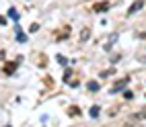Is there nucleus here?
Returning a JSON list of instances; mask_svg holds the SVG:
<instances>
[{
	"instance_id": "nucleus-1",
	"label": "nucleus",
	"mask_w": 146,
	"mask_h": 127,
	"mask_svg": "<svg viewBox=\"0 0 146 127\" xmlns=\"http://www.w3.org/2000/svg\"><path fill=\"white\" fill-rule=\"evenodd\" d=\"M125 86H128V78H123V80H119L117 84H113V88H111V92H119V90H123Z\"/></svg>"
},
{
	"instance_id": "nucleus-2",
	"label": "nucleus",
	"mask_w": 146,
	"mask_h": 127,
	"mask_svg": "<svg viewBox=\"0 0 146 127\" xmlns=\"http://www.w3.org/2000/svg\"><path fill=\"white\" fill-rule=\"evenodd\" d=\"M142 4H144V2H142V0H138V2H134V4L130 6V11H128V16H132L134 13H138V11H140V8H142Z\"/></svg>"
},
{
	"instance_id": "nucleus-3",
	"label": "nucleus",
	"mask_w": 146,
	"mask_h": 127,
	"mask_svg": "<svg viewBox=\"0 0 146 127\" xmlns=\"http://www.w3.org/2000/svg\"><path fill=\"white\" fill-rule=\"evenodd\" d=\"M17 41H19V43H25V41H27V35L21 31V29H17Z\"/></svg>"
},
{
	"instance_id": "nucleus-4",
	"label": "nucleus",
	"mask_w": 146,
	"mask_h": 127,
	"mask_svg": "<svg viewBox=\"0 0 146 127\" xmlns=\"http://www.w3.org/2000/svg\"><path fill=\"white\" fill-rule=\"evenodd\" d=\"M107 8H109V2H99V4H95V11H97V13L107 11Z\"/></svg>"
},
{
	"instance_id": "nucleus-5",
	"label": "nucleus",
	"mask_w": 146,
	"mask_h": 127,
	"mask_svg": "<svg viewBox=\"0 0 146 127\" xmlns=\"http://www.w3.org/2000/svg\"><path fill=\"white\" fill-rule=\"evenodd\" d=\"M68 115H70V117H78L80 109H78V107H70V109H68Z\"/></svg>"
},
{
	"instance_id": "nucleus-6",
	"label": "nucleus",
	"mask_w": 146,
	"mask_h": 127,
	"mask_svg": "<svg viewBox=\"0 0 146 127\" xmlns=\"http://www.w3.org/2000/svg\"><path fill=\"white\" fill-rule=\"evenodd\" d=\"M99 88H101V86H99V82H89V90H91V92H97Z\"/></svg>"
},
{
	"instance_id": "nucleus-7",
	"label": "nucleus",
	"mask_w": 146,
	"mask_h": 127,
	"mask_svg": "<svg viewBox=\"0 0 146 127\" xmlns=\"http://www.w3.org/2000/svg\"><path fill=\"white\" fill-rule=\"evenodd\" d=\"M8 16H11L13 21H19V13H17V8H11V11H8Z\"/></svg>"
},
{
	"instance_id": "nucleus-8",
	"label": "nucleus",
	"mask_w": 146,
	"mask_h": 127,
	"mask_svg": "<svg viewBox=\"0 0 146 127\" xmlns=\"http://www.w3.org/2000/svg\"><path fill=\"white\" fill-rule=\"evenodd\" d=\"M99 111H101V109H99L97 105H95L93 109H91V117H93V119H97V117H99Z\"/></svg>"
},
{
	"instance_id": "nucleus-9",
	"label": "nucleus",
	"mask_w": 146,
	"mask_h": 127,
	"mask_svg": "<svg viewBox=\"0 0 146 127\" xmlns=\"http://www.w3.org/2000/svg\"><path fill=\"white\" fill-rule=\"evenodd\" d=\"M6 66H8V68H4V72H6V74H13V72H15V68H17V64H6Z\"/></svg>"
},
{
	"instance_id": "nucleus-10",
	"label": "nucleus",
	"mask_w": 146,
	"mask_h": 127,
	"mask_svg": "<svg viewBox=\"0 0 146 127\" xmlns=\"http://www.w3.org/2000/svg\"><path fill=\"white\" fill-rule=\"evenodd\" d=\"M89 29H82V35H80V41H86V37H89Z\"/></svg>"
},
{
	"instance_id": "nucleus-11",
	"label": "nucleus",
	"mask_w": 146,
	"mask_h": 127,
	"mask_svg": "<svg viewBox=\"0 0 146 127\" xmlns=\"http://www.w3.org/2000/svg\"><path fill=\"white\" fill-rule=\"evenodd\" d=\"M123 96H125V101H132V99H134V94H132L130 90H128V92H123Z\"/></svg>"
},
{
	"instance_id": "nucleus-12",
	"label": "nucleus",
	"mask_w": 146,
	"mask_h": 127,
	"mask_svg": "<svg viewBox=\"0 0 146 127\" xmlns=\"http://www.w3.org/2000/svg\"><path fill=\"white\" fill-rule=\"evenodd\" d=\"M0 25H6V18L4 16H0Z\"/></svg>"
},
{
	"instance_id": "nucleus-13",
	"label": "nucleus",
	"mask_w": 146,
	"mask_h": 127,
	"mask_svg": "<svg viewBox=\"0 0 146 127\" xmlns=\"http://www.w3.org/2000/svg\"><path fill=\"white\" fill-rule=\"evenodd\" d=\"M6 127H8V125H6Z\"/></svg>"
}]
</instances>
